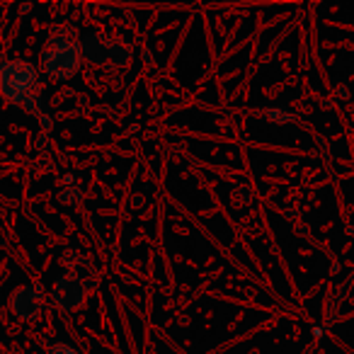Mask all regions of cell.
Segmentation results:
<instances>
[{
	"mask_svg": "<svg viewBox=\"0 0 354 354\" xmlns=\"http://www.w3.org/2000/svg\"><path fill=\"white\" fill-rule=\"evenodd\" d=\"M39 286H25L12 296V310H15L20 318H35L41 310V294Z\"/></svg>",
	"mask_w": 354,
	"mask_h": 354,
	"instance_id": "277c9868",
	"label": "cell"
},
{
	"mask_svg": "<svg viewBox=\"0 0 354 354\" xmlns=\"http://www.w3.org/2000/svg\"><path fill=\"white\" fill-rule=\"evenodd\" d=\"M83 296H85L83 284H80L75 277H64V279H61L59 284L54 286V301L61 306V308H66V310L80 306Z\"/></svg>",
	"mask_w": 354,
	"mask_h": 354,
	"instance_id": "3957f363",
	"label": "cell"
},
{
	"mask_svg": "<svg viewBox=\"0 0 354 354\" xmlns=\"http://www.w3.org/2000/svg\"><path fill=\"white\" fill-rule=\"evenodd\" d=\"M80 59H83V51H80L78 41L56 35L51 37L49 46L41 54V66L54 80H68L78 73Z\"/></svg>",
	"mask_w": 354,
	"mask_h": 354,
	"instance_id": "7a4b0ae2",
	"label": "cell"
},
{
	"mask_svg": "<svg viewBox=\"0 0 354 354\" xmlns=\"http://www.w3.org/2000/svg\"><path fill=\"white\" fill-rule=\"evenodd\" d=\"M267 114V119H272V122H279V124H284V122H291V114L289 112H284V109H270V112H265Z\"/></svg>",
	"mask_w": 354,
	"mask_h": 354,
	"instance_id": "5b68a950",
	"label": "cell"
},
{
	"mask_svg": "<svg viewBox=\"0 0 354 354\" xmlns=\"http://www.w3.org/2000/svg\"><path fill=\"white\" fill-rule=\"evenodd\" d=\"M49 354H80V352H75V349L71 347V344H64V342H59V344H51Z\"/></svg>",
	"mask_w": 354,
	"mask_h": 354,
	"instance_id": "8992f818",
	"label": "cell"
},
{
	"mask_svg": "<svg viewBox=\"0 0 354 354\" xmlns=\"http://www.w3.org/2000/svg\"><path fill=\"white\" fill-rule=\"evenodd\" d=\"M37 88V68L30 61L6 59L0 61V95L8 102L27 104Z\"/></svg>",
	"mask_w": 354,
	"mask_h": 354,
	"instance_id": "6da1fadb",
	"label": "cell"
}]
</instances>
